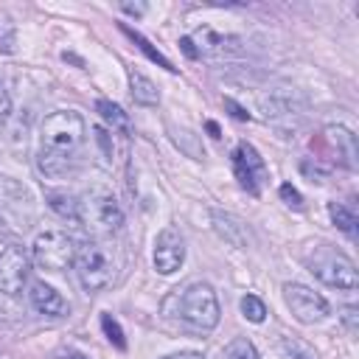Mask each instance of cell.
Here are the masks:
<instances>
[{"mask_svg":"<svg viewBox=\"0 0 359 359\" xmlns=\"http://www.w3.org/2000/svg\"><path fill=\"white\" fill-rule=\"evenodd\" d=\"M325 140L345 168H356V135L345 126H325Z\"/></svg>","mask_w":359,"mask_h":359,"instance_id":"12","label":"cell"},{"mask_svg":"<svg viewBox=\"0 0 359 359\" xmlns=\"http://www.w3.org/2000/svg\"><path fill=\"white\" fill-rule=\"evenodd\" d=\"M306 266H309V272H311L314 278H320V280L328 283V286L348 289V292H353V289L359 286L353 261H351L345 252H339V250H334V247H328V244L314 247V250L306 255Z\"/></svg>","mask_w":359,"mask_h":359,"instance_id":"5","label":"cell"},{"mask_svg":"<svg viewBox=\"0 0 359 359\" xmlns=\"http://www.w3.org/2000/svg\"><path fill=\"white\" fill-rule=\"evenodd\" d=\"M180 48H182V53H185L188 59H199V50L194 48V39H191V36H182V39H180Z\"/></svg>","mask_w":359,"mask_h":359,"instance_id":"29","label":"cell"},{"mask_svg":"<svg viewBox=\"0 0 359 359\" xmlns=\"http://www.w3.org/2000/svg\"><path fill=\"white\" fill-rule=\"evenodd\" d=\"M278 194H280V199H283L289 208H294V210H303V196H300V191H297L294 185L283 182V185L278 188Z\"/></svg>","mask_w":359,"mask_h":359,"instance_id":"24","label":"cell"},{"mask_svg":"<svg viewBox=\"0 0 359 359\" xmlns=\"http://www.w3.org/2000/svg\"><path fill=\"white\" fill-rule=\"evenodd\" d=\"M339 320H342V325H345L351 334H356V328H359V309H356V306H342Z\"/></svg>","mask_w":359,"mask_h":359,"instance_id":"25","label":"cell"},{"mask_svg":"<svg viewBox=\"0 0 359 359\" xmlns=\"http://www.w3.org/2000/svg\"><path fill=\"white\" fill-rule=\"evenodd\" d=\"M224 107L230 109V115H233L236 121H250V118H252V115H250V112H247L244 107H238V104H236L233 98H224Z\"/></svg>","mask_w":359,"mask_h":359,"instance_id":"27","label":"cell"},{"mask_svg":"<svg viewBox=\"0 0 359 359\" xmlns=\"http://www.w3.org/2000/svg\"><path fill=\"white\" fill-rule=\"evenodd\" d=\"M151 261H154V269L160 275H171V272H177L182 266V261H185V241H182L177 227H163L157 233Z\"/></svg>","mask_w":359,"mask_h":359,"instance_id":"10","label":"cell"},{"mask_svg":"<svg viewBox=\"0 0 359 359\" xmlns=\"http://www.w3.org/2000/svg\"><path fill=\"white\" fill-rule=\"evenodd\" d=\"M31 272V258L14 236H0V292L14 297L22 292Z\"/></svg>","mask_w":359,"mask_h":359,"instance_id":"7","label":"cell"},{"mask_svg":"<svg viewBox=\"0 0 359 359\" xmlns=\"http://www.w3.org/2000/svg\"><path fill=\"white\" fill-rule=\"evenodd\" d=\"M121 8H123L126 14H135V17H140V14L146 11V6H143V3H123Z\"/></svg>","mask_w":359,"mask_h":359,"instance_id":"30","label":"cell"},{"mask_svg":"<svg viewBox=\"0 0 359 359\" xmlns=\"http://www.w3.org/2000/svg\"><path fill=\"white\" fill-rule=\"evenodd\" d=\"M0 50L3 53L14 50V25L8 17H0Z\"/></svg>","mask_w":359,"mask_h":359,"instance_id":"23","label":"cell"},{"mask_svg":"<svg viewBox=\"0 0 359 359\" xmlns=\"http://www.w3.org/2000/svg\"><path fill=\"white\" fill-rule=\"evenodd\" d=\"M165 359H202V353H194V351H182V353H171Z\"/></svg>","mask_w":359,"mask_h":359,"instance_id":"31","label":"cell"},{"mask_svg":"<svg viewBox=\"0 0 359 359\" xmlns=\"http://www.w3.org/2000/svg\"><path fill=\"white\" fill-rule=\"evenodd\" d=\"M280 353H283L286 359H317L314 348L306 345V342L297 339V337H283V339H280Z\"/></svg>","mask_w":359,"mask_h":359,"instance_id":"19","label":"cell"},{"mask_svg":"<svg viewBox=\"0 0 359 359\" xmlns=\"http://www.w3.org/2000/svg\"><path fill=\"white\" fill-rule=\"evenodd\" d=\"M101 328H104V334H107V339L118 348V351H123L126 348V339H123V331H121V325H118V320L112 317V314H101Z\"/></svg>","mask_w":359,"mask_h":359,"instance_id":"22","label":"cell"},{"mask_svg":"<svg viewBox=\"0 0 359 359\" xmlns=\"http://www.w3.org/2000/svg\"><path fill=\"white\" fill-rule=\"evenodd\" d=\"M222 359H258V351L247 337H236V339L227 342Z\"/></svg>","mask_w":359,"mask_h":359,"instance_id":"20","label":"cell"},{"mask_svg":"<svg viewBox=\"0 0 359 359\" xmlns=\"http://www.w3.org/2000/svg\"><path fill=\"white\" fill-rule=\"evenodd\" d=\"M84 143V118L76 109H56L39 126V171L62 174Z\"/></svg>","mask_w":359,"mask_h":359,"instance_id":"1","label":"cell"},{"mask_svg":"<svg viewBox=\"0 0 359 359\" xmlns=\"http://www.w3.org/2000/svg\"><path fill=\"white\" fill-rule=\"evenodd\" d=\"M28 297H31V306H34L39 314H48V317H62V314L67 311L65 297H62V294H59L53 286H48L45 280H34V283H31Z\"/></svg>","mask_w":359,"mask_h":359,"instance_id":"11","label":"cell"},{"mask_svg":"<svg viewBox=\"0 0 359 359\" xmlns=\"http://www.w3.org/2000/svg\"><path fill=\"white\" fill-rule=\"evenodd\" d=\"M328 216H331V222H334L348 238H356V213H353L348 205H342V202H328Z\"/></svg>","mask_w":359,"mask_h":359,"instance_id":"17","label":"cell"},{"mask_svg":"<svg viewBox=\"0 0 359 359\" xmlns=\"http://www.w3.org/2000/svg\"><path fill=\"white\" fill-rule=\"evenodd\" d=\"M45 202H48L50 210H56L62 219L79 222V199H76L73 194H67V191H50V194L45 196Z\"/></svg>","mask_w":359,"mask_h":359,"instance_id":"16","label":"cell"},{"mask_svg":"<svg viewBox=\"0 0 359 359\" xmlns=\"http://www.w3.org/2000/svg\"><path fill=\"white\" fill-rule=\"evenodd\" d=\"M79 222L95 238H107V236H112L115 230L123 227V210H121L118 199L109 191L95 188L79 202Z\"/></svg>","mask_w":359,"mask_h":359,"instance_id":"4","label":"cell"},{"mask_svg":"<svg viewBox=\"0 0 359 359\" xmlns=\"http://www.w3.org/2000/svg\"><path fill=\"white\" fill-rule=\"evenodd\" d=\"M121 31H123V34H126V36H129V39H132V42H135V45H137V48H140V50H143L154 65L165 67L168 73H177V67H174V65H171V62H168V59H165V56H163V53H160V50H157V48H154L143 34H140V31H135V28H129V25H123V22H121Z\"/></svg>","mask_w":359,"mask_h":359,"instance_id":"15","label":"cell"},{"mask_svg":"<svg viewBox=\"0 0 359 359\" xmlns=\"http://www.w3.org/2000/svg\"><path fill=\"white\" fill-rule=\"evenodd\" d=\"M165 311H171L174 317H180L182 323H188L191 328L199 331H210L219 325V300L210 283H191L182 292H177L174 297L165 300Z\"/></svg>","mask_w":359,"mask_h":359,"instance_id":"2","label":"cell"},{"mask_svg":"<svg viewBox=\"0 0 359 359\" xmlns=\"http://www.w3.org/2000/svg\"><path fill=\"white\" fill-rule=\"evenodd\" d=\"M0 359H3V353H0Z\"/></svg>","mask_w":359,"mask_h":359,"instance_id":"33","label":"cell"},{"mask_svg":"<svg viewBox=\"0 0 359 359\" xmlns=\"http://www.w3.org/2000/svg\"><path fill=\"white\" fill-rule=\"evenodd\" d=\"M213 224H216L219 236L227 238L233 247H247L250 236H247V227H244L238 219H233V216H227V213H213Z\"/></svg>","mask_w":359,"mask_h":359,"instance_id":"14","label":"cell"},{"mask_svg":"<svg viewBox=\"0 0 359 359\" xmlns=\"http://www.w3.org/2000/svg\"><path fill=\"white\" fill-rule=\"evenodd\" d=\"M129 87H132L135 104H140V107H157L160 104V93H157L154 81L149 76H143L137 67L129 70Z\"/></svg>","mask_w":359,"mask_h":359,"instance_id":"13","label":"cell"},{"mask_svg":"<svg viewBox=\"0 0 359 359\" xmlns=\"http://www.w3.org/2000/svg\"><path fill=\"white\" fill-rule=\"evenodd\" d=\"M241 314H244L250 323H264V317H266V306H264L261 297H255V294H244V297H241Z\"/></svg>","mask_w":359,"mask_h":359,"instance_id":"21","label":"cell"},{"mask_svg":"<svg viewBox=\"0 0 359 359\" xmlns=\"http://www.w3.org/2000/svg\"><path fill=\"white\" fill-rule=\"evenodd\" d=\"M95 109H98V115H101L112 129H118V132H126V129H129V115H126L118 104H112L109 98H98V101H95Z\"/></svg>","mask_w":359,"mask_h":359,"instance_id":"18","label":"cell"},{"mask_svg":"<svg viewBox=\"0 0 359 359\" xmlns=\"http://www.w3.org/2000/svg\"><path fill=\"white\" fill-rule=\"evenodd\" d=\"M31 258L39 269L62 272L76 261V244L65 230H42L31 244Z\"/></svg>","mask_w":359,"mask_h":359,"instance_id":"6","label":"cell"},{"mask_svg":"<svg viewBox=\"0 0 359 359\" xmlns=\"http://www.w3.org/2000/svg\"><path fill=\"white\" fill-rule=\"evenodd\" d=\"M283 300L300 323H320L328 314V300L306 283H283Z\"/></svg>","mask_w":359,"mask_h":359,"instance_id":"9","label":"cell"},{"mask_svg":"<svg viewBox=\"0 0 359 359\" xmlns=\"http://www.w3.org/2000/svg\"><path fill=\"white\" fill-rule=\"evenodd\" d=\"M76 275H79V283L87 289V292H101L107 289L112 280H115V272H118V252L109 241L104 238H93V241H84L81 247H76Z\"/></svg>","mask_w":359,"mask_h":359,"instance_id":"3","label":"cell"},{"mask_svg":"<svg viewBox=\"0 0 359 359\" xmlns=\"http://www.w3.org/2000/svg\"><path fill=\"white\" fill-rule=\"evenodd\" d=\"M208 132H210V135H213V137H222V135H219V126H216V123H213V121H208Z\"/></svg>","mask_w":359,"mask_h":359,"instance_id":"32","label":"cell"},{"mask_svg":"<svg viewBox=\"0 0 359 359\" xmlns=\"http://www.w3.org/2000/svg\"><path fill=\"white\" fill-rule=\"evenodd\" d=\"M11 118V95L6 90V81L0 79V129L6 126V121Z\"/></svg>","mask_w":359,"mask_h":359,"instance_id":"26","label":"cell"},{"mask_svg":"<svg viewBox=\"0 0 359 359\" xmlns=\"http://www.w3.org/2000/svg\"><path fill=\"white\" fill-rule=\"evenodd\" d=\"M50 359H90V356H84V353L76 351V348H56Z\"/></svg>","mask_w":359,"mask_h":359,"instance_id":"28","label":"cell"},{"mask_svg":"<svg viewBox=\"0 0 359 359\" xmlns=\"http://www.w3.org/2000/svg\"><path fill=\"white\" fill-rule=\"evenodd\" d=\"M233 174L247 194H252V196L261 194V185L266 182V165H264V157L255 151L252 143L241 140L233 149Z\"/></svg>","mask_w":359,"mask_h":359,"instance_id":"8","label":"cell"}]
</instances>
